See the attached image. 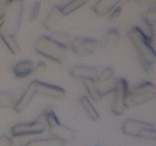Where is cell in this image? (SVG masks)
<instances>
[{"mask_svg": "<svg viewBox=\"0 0 156 146\" xmlns=\"http://www.w3.org/2000/svg\"><path fill=\"white\" fill-rule=\"evenodd\" d=\"M128 37L136 50L143 70L147 74L153 73L156 53L155 49L152 47V40L138 26H134L129 30Z\"/></svg>", "mask_w": 156, "mask_h": 146, "instance_id": "obj_1", "label": "cell"}, {"mask_svg": "<svg viewBox=\"0 0 156 146\" xmlns=\"http://www.w3.org/2000/svg\"><path fill=\"white\" fill-rule=\"evenodd\" d=\"M34 50L41 56L61 64L65 59L67 47L56 42L50 36L41 35L35 42Z\"/></svg>", "mask_w": 156, "mask_h": 146, "instance_id": "obj_2", "label": "cell"}, {"mask_svg": "<svg viewBox=\"0 0 156 146\" xmlns=\"http://www.w3.org/2000/svg\"><path fill=\"white\" fill-rule=\"evenodd\" d=\"M39 118L49 126V132L53 138L59 139L64 143H71L76 138V132L73 129L61 124L51 108H47L40 115Z\"/></svg>", "mask_w": 156, "mask_h": 146, "instance_id": "obj_3", "label": "cell"}, {"mask_svg": "<svg viewBox=\"0 0 156 146\" xmlns=\"http://www.w3.org/2000/svg\"><path fill=\"white\" fill-rule=\"evenodd\" d=\"M156 88L150 82L143 81L128 91L126 99V107L139 106L155 98Z\"/></svg>", "mask_w": 156, "mask_h": 146, "instance_id": "obj_4", "label": "cell"}, {"mask_svg": "<svg viewBox=\"0 0 156 146\" xmlns=\"http://www.w3.org/2000/svg\"><path fill=\"white\" fill-rule=\"evenodd\" d=\"M24 10L23 0H13L5 9L4 24L2 28L4 29L2 33L11 36H15L21 25V18Z\"/></svg>", "mask_w": 156, "mask_h": 146, "instance_id": "obj_5", "label": "cell"}, {"mask_svg": "<svg viewBox=\"0 0 156 146\" xmlns=\"http://www.w3.org/2000/svg\"><path fill=\"white\" fill-rule=\"evenodd\" d=\"M123 132L125 135L138 137L146 140L156 139L155 126L146 122L127 119L123 124Z\"/></svg>", "mask_w": 156, "mask_h": 146, "instance_id": "obj_6", "label": "cell"}, {"mask_svg": "<svg viewBox=\"0 0 156 146\" xmlns=\"http://www.w3.org/2000/svg\"><path fill=\"white\" fill-rule=\"evenodd\" d=\"M129 87L126 79L118 78L116 82L114 89V98L113 100L112 112L115 115L120 116L123 113L126 107V99L127 96Z\"/></svg>", "mask_w": 156, "mask_h": 146, "instance_id": "obj_7", "label": "cell"}, {"mask_svg": "<svg viewBox=\"0 0 156 146\" xmlns=\"http://www.w3.org/2000/svg\"><path fill=\"white\" fill-rule=\"evenodd\" d=\"M73 53L79 57H85L94 54L98 47V42L94 38L79 36L70 42Z\"/></svg>", "mask_w": 156, "mask_h": 146, "instance_id": "obj_8", "label": "cell"}, {"mask_svg": "<svg viewBox=\"0 0 156 146\" xmlns=\"http://www.w3.org/2000/svg\"><path fill=\"white\" fill-rule=\"evenodd\" d=\"M46 123L41 119L32 123H19L12 128V135H33L41 134L46 129Z\"/></svg>", "mask_w": 156, "mask_h": 146, "instance_id": "obj_9", "label": "cell"}, {"mask_svg": "<svg viewBox=\"0 0 156 146\" xmlns=\"http://www.w3.org/2000/svg\"><path fill=\"white\" fill-rule=\"evenodd\" d=\"M34 82L37 94L56 100H62L65 97L66 91L60 87L46 82H40L38 80H34Z\"/></svg>", "mask_w": 156, "mask_h": 146, "instance_id": "obj_10", "label": "cell"}, {"mask_svg": "<svg viewBox=\"0 0 156 146\" xmlns=\"http://www.w3.org/2000/svg\"><path fill=\"white\" fill-rule=\"evenodd\" d=\"M36 94V88H35L34 82L33 81L28 85V87L26 88L24 94L21 95L19 100L16 103H14V109H15V112L18 113L23 112L28 106V105L30 104L31 100H33L34 97Z\"/></svg>", "mask_w": 156, "mask_h": 146, "instance_id": "obj_11", "label": "cell"}, {"mask_svg": "<svg viewBox=\"0 0 156 146\" xmlns=\"http://www.w3.org/2000/svg\"><path fill=\"white\" fill-rule=\"evenodd\" d=\"M70 75L75 78H91L95 80L98 75V68L88 65H75L70 69Z\"/></svg>", "mask_w": 156, "mask_h": 146, "instance_id": "obj_12", "label": "cell"}, {"mask_svg": "<svg viewBox=\"0 0 156 146\" xmlns=\"http://www.w3.org/2000/svg\"><path fill=\"white\" fill-rule=\"evenodd\" d=\"M34 71V63L30 60H21L17 62L13 68L14 75L18 78L30 75Z\"/></svg>", "mask_w": 156, "mask_h": 146, "instance_id": "obj_13", "label": "cell"}, {"mask_svg": "<svg viewBox=\"0 0 156 146\" xmlns=\"http://www.w3.org/2000/svg\"><path fill=\"white\" fill-rule=\"evenodd\" d=\"M120 41V33L117 29L111 28L105 35L104 40V48L106 50H113L119 45Z\"/></svg>", "mask_w": 156, "mask_h": 146, "instance_id": "obj_14", "label": "cell"}, {"mask_svg": "<svg viewBox=\"0 0 156 146\" xmlns=\"http://www.w3.org/2000/svg\"><path fill=\"white\" fill-rule=\"evenodd\" d=\"M122 0H98L93 9L99 15H105L114 9L115 6Z\"/></svg>", "mask_w": 156, "mask_h": 146, "instance_id": "obj_15", "label": "cell"}, {"mask_svg": "<svg viewBox=\"0 0 156 146\" xmlns=\"http://www.w3.org/2000/svg\"><path fill=\"white\" fill-rule=\"evenodd\" d=\"M63 15L61 12L60 8L58 6H54L44 21V26L46 28L50 31L54 30V27L56 26V23L59 21V18H60Z\"/></svg>", "mask_w": 156, "mask_h": 146, "instance_id": "obj_16", "label": "cell"}, {"mask_svg": "<svg viewBox=\"0 0 156 146\" xmlns=\"http://www.w3.org/2000/svg\"><path fill=\"white\" fill-rule=\"evenodd\" d=\"M82 82H83L87 92L93 100L99 101L101 100L102 97L98 91V88L95 85V80L91 78H85L82 79Z\"/></svg>", "mask_w": 156, "mask_h": 146, "instance_id": "obj_17", "label": "cell"}, {"mask_svg": "<svg viewBox=\"0 0 156 146\" xmlns=\"http://www.w3.org/2000/svg\"><path fill=\"white\" fill-rule=\"evenodd\" d=\"M79 101H80L81 104H82V107L84 108L85 112L88 113V116H89L93 121H96V120H98L99 113H98V111L96 110L95 108L94 107L92 103H91V101H90V100L88 99V97H87L85 95L81 96V97H79Z\"/></svg>", "mask_w": 156, "mask_h": 146, "instance_id": "obj_18", "label": "cell"}, {"mask_svg": "<svg viewBox=\"0 0 156 146\" xmlns=\"http://www.w3.org/2000/svg\"><path fill=\"white\" fill-rule=\"evenodd\" d=\"M88 2V0H72L62 8H60L61 12L63 16H67L85 5Z\"/></svg>", "mask_w": 156, "mask_h": 146, "instance_id": "obj_19", "label": "cell"}, {"mask_svg": "<svg viewBox=\"0 0 156 146\" xmlns=\"http://www.w3.org/2000/svg\"><path fill=\"white\" fill-rule=\"evenodd\" d=\"M25 146H65V143L56 138L48 139H30Z\"/></svg>", "mask_w": 156, "mask_h": 146, "instance_id": "obj_20", "label": "cell"}, {"mask_svg": "<svg viewBox=\"0 0 156 146\" xmlns=\"http://www.w3.org/2000/svg\"><path fill=\"white\" fill-rule=\"evenodd\" d=\"M0 36H1V38L4 43L5 44L6 47H8L9 50L12 54L16 55L19 53L20 47L17 43V40H15V36H11V35L5 34L2 33L0 34Z\"/></svg>", "mask_w": 156, "mask_h": 146, "instance_id": "obj_21", "label": "cell"}, {"mask_svg": "<svg viewBox=\"0 0 156 146\" xmlns=\"http://www.w3.org/2000/svg\"><path fill=\"white\" fill-rule=\"evenodd\" d=\"M15 103V96L8 91H0V107H10Z\"/></svg>", "mask_w": 156, "mask_h": 146, "instance_id": "obj_22", "label": "cell"}, {"mask_svg": "<svg viewBox=\"0 0 156 146\" xmlns=\"http://www.w3.org/2000/svg\"><path fill=\"white\" fill-rule=\"evenodd\" d=\"M114 77V70L111 67H106L104 68L101 72L98 75L97 78L95 79L96 83H101V82H105L109 79Z\"/></svg>", "mask_w": 156, "mask_h": 146, "instance_id": "obj_23", "label": "cell"}, {"mask_svg": "<svg viewBox=\"0 0 156 146\" xmlns=\"http://www.w3.org/2000/svg\"><path fill=\"white\" fill-rule=\"evenodd\" d=\"M50 37L53 38L56 42L62 44V45L66 46V47H67L69 44H70V42H71V40L69 39V36L66 33H63V32L54 31L52 33Z\"/></svg>", "mask_w": 156, "mask_h": 146, "instance_id": "obj_24", "label": "cell"}, {"mask_svg": "<svg viewBox=\"0 0 156 146\" xmlns=\"http://www.w3.org/2000/svg\"><path fill=\"white\" fill-rule=\"evenodd\" d=\"M40 9H41V2H36L34 4L33 7H32L31 10H30V20L31 21H35L37 18L38 15H39Z\"/></svg>", "mask_w": 156, "mask_h": 146, "instance_id": "obj_25", "label": "cell"}, {"mask_svg": "<svg viewBox=\"0 0 156 146\" xmlns=\"http://www.w3.org/2000/svg\"><path fill=\"white\" fill-rule=\"evenodd\" d=\"M112 11L113 12L112 13H111V17H110V20H111V21H114V20L117 19V18H118L119 15H120V12H121V8L117 7L116 8V9H113Z\"/></svg>", "mask_w": 156, "mask_h": 146, "instance_id": "obj_26", "label": "cell"}, {"mask_svg": "<svg viewBox=\"0 0 156 146\" xmlns=\"http://www.w3.org/2000/svg\"><path fill=\"white\" fill-rule=\"evenodd\" d=\"M0 146H11V139L5 135L0 137Z\"/></svg>", "mask_w": 156, "mask_h": 146, "instance_id": "obj_27", "label": "cell"}, {"mask_svg": "<svg viewBox=\"0 0 156 146\" xmlns=\"http://www.w3.org/2000/svg\"><path fill=\"white\" fill-rule=\"evenodd\" d=\"M13 0H0V10L5 9V8L9 5L10 3L12 2Z\"/></svg>", "mask_w": 156, "mask_h": 146, "instance_id": "obj_28", "label": "cell"}, {"mask_svg": "<svg viewBox=\"0 0 156 146\" xmlns=\"http://www.w3.org/2000/svg\"><path fill=\"white\" fill-rule=\"evenodd\" d=\"M45 68H46L45 63H44V62H39V63L37 65L36 68H34V70H36V71H44Z\"/></svg>", "mask_w": 156, "mask_h": 146, "instance_id": "obj_29", "label": "cell"}, {"mask_svg": "<svg viewBox=\"0 0 156 146\" xmlns=\"http://www.w3.org/2000/svg\"><path fill=\"white\" fill-rule=\"evenodd\" d=\"M4 15L2 14V15H0V30L2 28L3 24H4Z\"/></svg>", "mask_w": 156, "mask_h": 146, "instance_id": "obj_30", "label": "cell"}]
</instances>
